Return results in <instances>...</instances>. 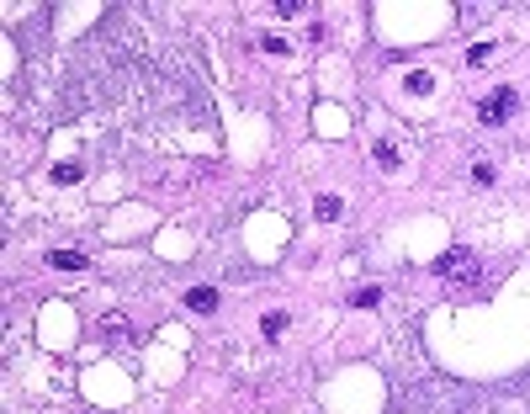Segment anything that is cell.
I'll use <instances>...</instances> for the list:
<instances>
[{"instance_id": "7a4b0ae2", "label": "cell", "mask_w": 530, "mask_h": 414, "mask_svg": "<svg viewBox=\"0 0 530 414\" xmlns=\"http://www.w3.org/2000/svg\"><path fill=\"white\" fill-rule=\"evenodd\" d=\"M514 107H520V96H514V91H493V96H482L477 117L488 122V128H504V122L514 117Z\"/></svg>"}, {"instance_id": "9c48e42d", "label": "cell", "mask_w": 530, "mask_h": 414, "mask_svg": "<svg viewBox=\"0 0 530 414\" xmlns=\"http://www.w3.org/2000/svg\"><path fill=\"white\" fill-rule=\"evenodd\" d=\"M430 85H435V75H430V70H414V75H409V91H419V96H424Z\"/></svg>"}, {"instance_id": "30bf717a", "label": "cell", "mask_w": 530, "mask_h": 414, "mask_svg": "<svg viewBox=\"0 0 530 414\" xmlns=\"http://www.w3.org/2000/svg\"><path fill=\"white\" fill-rule=\"evenodd\" d=\"M53 181H59V186H70V181H80V165H59V170H53Z\"/></svg>"}, {"instance_id": "277c9868", "label": "cell", "mask_w": 530, "mask_h": 414, "mask_svg": "<svg viewBox=\"0 0 530 414\" xmlns=\"http://www.w3.org/2000/svg\"><path fill=\"white\" fill-rule=\"evenodd\" d=\"M48 266H59V271H85V255H74V250H53Z\"/></svg>"}, {"instance_id": "3957f363", "label": "cell", "mask_w": 530, "mask_h": 414, "mask_svg": "<svg viewBox=\"0 0 530 414\" xmlns=\"http://www.w3.org/2000/svg\"><path fill=\"white\" fill-rule=\"evenodd\" d=\"M186 308H191V313H212V308H218V293H212V287H191V293H186Z\"/></svg>"}, {"instance_id": "8992f818", "label": "cell", "mask_w": 530, "mask_h": 414, "mask_svg": "<svg viewBox=\"0 0 530 414\" xmlns=\"http://www.w3.org/2000/svg\"><path fill=\"white\" fill-rule=\"evenodd\" d=\"M377 165H382V170H398V143L382 138V143H377Z\"/></svg>"}, {"instance_id": "5b68a950", "label": "cell", "mask_w": 530, "mask_h": 414, "mask_svg": "<svg viewBox=\"0 0 530 414\" xmlns=\"http://www.w3.org/2000/svg\"><path fill=\"white\" fill-rule=\"evenodd\" d=\"M313 212H319L324 223H334V218L345 212V197H319V202H313Z\"/></svg>"}, {"instance_id": "6da1fadb", "label": "cell", "mask_w": 530, "mask_h": 414, "mask_svg": "<svg viewBox=\"0 0 530 414\" xmlns=\"http://www.w3.org/2000/svg\"><path fill=\"white\" fill-rule=\"evenodd\" d=\"M435 276H446V282H461V287H477V255L472 250H446L441 261H435Z\"/></svg>"}, {"instance_id": "52a82bcc", "label": "cell", "mask_w": 530, "mask_h": 414, "mask_svg": "<svg viewBox=\"0 0 530 414\" xmlns=\"http://www.w3.org/2000/svg\"><path fill=\"white\" fill-rule=\"evenodd\" d=\"M350 303H355V308H377V303H382V293H377V287H355Z\"/></svg>"}, {"instance_id": "ba28073f", "label": "cell", "mask_w": 530, "mask_h": 414, "mask_svg": "<svg viewBox=\"0 0 530 414\" xmlns=\"http://www.w3.org/2000/svg\"><path fill=\"white\" fill-rule=\"evenodd\" d=\"M287 324H292V319H287V313H265V319H260V329L270 334V340H276V334H281V329H287Z\"/></svg>"}]
</instances>
